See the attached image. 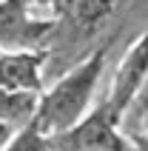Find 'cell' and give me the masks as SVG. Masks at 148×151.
Here are the masks:
<instances>
[{
	"mask_svg": "<svg viewBox=\"0 0 148 151\" xmlns=\"http://www.w3.org/2000/svg\"><path fill=\"white\" fill-rule=\"evenodd\" d=\"M40 106V91L34 88H0V120L14 128L34 123Z\"/></svg>",
	"mask_w": 148,
	"mask_h": 151,
	"instance_id": "cell-4",
	"label": "cell"
},
{
	"mask_svg": "<svg viewBox=\"0 0 148 151\" xmlns=\"http://www.w3.org/2000/svg\"><path fill=\"white\" fill-rule=\"evenodd\" d=\"M106 49H94L74 66H68L54 83L43 86L34 126L46 134H57L80 123L97 106V91L106 74Z\"/></svg>",
	"mask_w": 148,
	"mask_h": 151,
	"instance_id": "cell-1",
	"label": "cell"
},
{
	"mask_svg": "<svg viewBox=\"0 0 148 151\" xmlns=\"http://www.w3.org/2000/svg\"><path fill=\"white\" fill-rule=\"evenodd\" d=\"M14 131H17L14 126H9V123H3V120H0V151L9 145V140L14 137Z\"/></svg>",
	"mask_w": 148,
	"mask_h": 151,
	"instance_id": "cell-8",
	"label": "cell"
},
{
	"mask_svg": "<svg viewBox=\"0 0 148 151\" xmlns=\"http://www.w3.org/2000/svg\"><path fill=\"white\" fill-rule=\"evenodd\" d=\"M145 74H148V29L140 37H134L131 46L123 51L120 63H117L114 71H111L106 97H103V103H106L120 120L125 117L128 106L134 103V97L140 91Z\"/></svg>",
	"mask_w": 148,
	"mask_h": 151,
	"instance_id": "cell-3",
	"label": "cell"
},
{
	"mask_svg": "<svg viewBox=\"0 0 148 151\" xmlns=\"http://www.w3.org/2000/svg\"><path fill=\"white\" fill-rule=\"evenodd\" d=\"M3 151H51V143L46 131H40L34 123H29V126L17 128Z\"/></svg>",
	"mask_w": 148,
	"mask_h": 151,
	"instance_id": "cell-5",
	"label": "cell"
},
{
	"mask_svg": "<svg viewBox=\"0 0 148 151\" xmlns=\"http://www.w3.org/2000/svg\"><path fill=\"white\" fill-rule=\"evenodd\" d=\"M131 137V143H134V151H148V140L145 137H140V134H128Z\"/></svg>",
	"mask_w": 148,
	"mask_h": 151,
	"instance_id": "cell-9",
	"label": "cell"
},
{
	"mask_svg": "<svg viewBox=\"0 0 148 151\" xmlns=\"http://www.w3.org/2000/svg\"><path fill=\"white\" fill-rule=\"evenodd\" d=\"M125 134H140V137H145V140H148V111L134 123L131 128H128V131H125Z\"/></svg>",
	"mask_w": 148,
	"mask_h": 151,
	"instance_id": "cell-7",
	"label": "cell"
},
{
	"mask_svg": "<svg viewBox=\"0 0 148 151\" xmlns=\"http://www.w3.org/2000/svg\"><path fill=\"white\" fill-rule=\"evenodd\" d=\"M145 111H148V74H145V80H142V86H140V91H137V97H134V103L128 106V111H125V117H123V131H128Z\"/></svg>",
	"mask_w": 148,
	"mask_h": 151,
	"instance_id": "cell-6",
	"label": "cell"
},
{
	"mask_svg": "<svg viewBox=\"0 0 148 151\" xmlns=\"http://www.w3.org/2000/svg\"><path fill=\"white\" fill-rule=\"evenodd\" d=\"M51 151H134L131 137L123 131V120L103 100L66 131L49 134Z\"/></svg>",
	"mask_w": 148,
	"mask_h": 151,
	"instance_id": "cell-2",
	"label": "cell"
},
{
	"mask_svg": "<svg viewBox=\"0 0 148 151\" xmlns=\"http://www.w3.org/2000/svg\"><path fill=\"white\" fill-rule=\"evenodd\" d=\"M0 3H6V0H0Z\"/></svg>",
	"mask_w": 148,
	"mask_h": 151,
	"instance_id": "cell-10",
	"label": "cell"
}]
</instances>
